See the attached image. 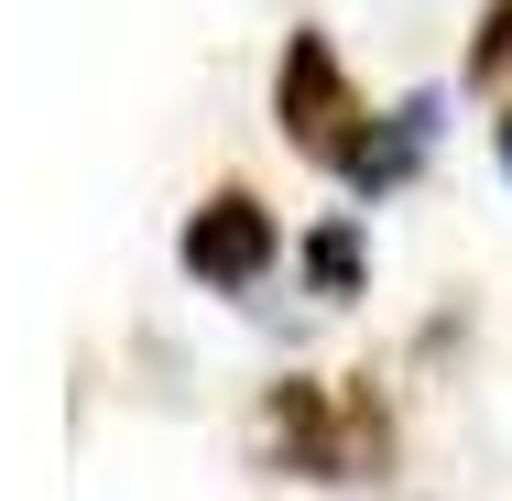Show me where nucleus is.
Returning <instances> with one entry per match:
<instances>
[{
  "instance_id": "f257e3e1",
  "label": "nucleus",
  "mask_w": 512,
  "mask_h": 501,
  "mask_svg": "<svg viewBox=\"0 0 512 501\" xmlns=\"http://www.w3.org/2000/svg\"><path fill=\"white\" fill-rule=\"evenodd\" d=\"M273 109H284V131L306 142L316 164H360L371 153V131H360V99H349V77H338V55H327V33H295L284 44V77H273Z\"/></svg>"
},
{
  "instance_id": "f03ea898",
  "label": "nucleus",
  "mask_w": 512,
  "mask_h": 501,
  "mask_svg": "<svg viewBox=\"0 0 512 501\" xmlns=\"http://www.w3.org/2000/svg\"><path fill=\"white\" fill-rule=\"evenodd\" d=\"M186 273L218 284V295H251V284L273 273V218H262V197L218 186V197L186 218Z\"/></svg>"
},
{
  "instance_id": "7ed1b4c3",
  "label": "nucleus",
  "mask_w": 512,
  "mask_h": 501,
  "mask_svg": "<svg viewBox=\"0 0 512 501\" xmlns=\"http://www.w3.org/2000/svg\"><path fill=\"white\" fill-rule=\"evenodd\" d=\"M262 414H273V436L295 447V469H306V480H349V447L327 436V403H316L306 382H284V393L262 403Z\"/></svg>"
},
{
  "instance_id": "20e7f679",
  "label": "nucleus",
  "mask_w": 512,
  "mask_h": 501,
  "mask_svg": "<svg viewBox=\"0 0 512 501\" xmlns=\"http://www.w3.org/2000/svg\"><path fill=\"white\" fill-rule=\"evenodd\" d=\"M306 273L327 284V295H349V284H360V240H349V229H316V240H306Z\"/></svg>"
},
{
  "instance_id": "39448f33",
  "label": "nucleus",
  "mask_w": 512,
  "mask_h": 501,
  "mask_svg": "<svg viewBox=\"0 0 512 501\" xmlns=\"http://www.w3.org/2000/svg\"><path fill=\"white\" fill-rule=\"evenodd\" d=\"M512 55V0H491V33H480V55H469V77H502Z\"/></svg>"
},
{
  "instance_id": "423d86ee",
  "label": "nucleus",
  "mask_w": 512,
  "mask_h": 501,
  "mask_svg": "<svg viewBox=\"0 0 512 501\" xmlns=\"http://www.w3.org/2000/svg\"><path fill=\"white\" fill-rule=\"evenodd\" d=\"M502 175H512V120H502Z\"/></svg>"
}]
</instances>
